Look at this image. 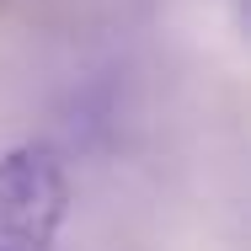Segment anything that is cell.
<instances>
[{
    "instance_id": "obj_1",
    "label": "cell",
    "mask_w": 251,
    "mask_h": 251,
    "mask_svg": "<svg viewBox=\"0 0 251 251\" xmlns=\"http://www.w3.org/2000/svg\"><path fill=\"white\" fill-rule=\"evenodd\" d=\"M70 214V176L49 145L0 155V251H53Z\"/></svg>"
}]
</instances>
